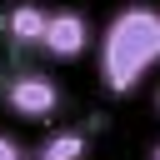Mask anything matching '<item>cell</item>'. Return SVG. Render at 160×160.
<instances>
[{"label":"cell","instance_id":"ba28073f","mask_svg":"<svg viewBox=\"0 0 160 160\" xmlns=\"http://www.w3.org/2000/svg\"><path fill=\"white\" fill-rule=\"evenodd\" d=\"M155 110H160V85H155Z\"/></svg>","mask_w":160,"mask_h":160},{"label":"cell","instance_id":"7a4b0ae2","mask_svg":"<svg viewBox=\"0 0 160 160\" xmlns=\"http://www.w3.org/2000/svg\"><path fill=\"white\" fill-rule=\"evenodd\" d=\"M0 105L15 115V120H30V125H45L60 115L65 105V90L55 75L35 70V65H5L0 70Z\"/></svg>","mask_w":160,"mask_h":160},{"label":"cell","instance_id":"277c9868","mask_svg":"<svg viewBox=\"0 0 160 160\" xmlns=\"http://www.w3.org/2000/svg\"><path fill=\"white\" fill-rule=\"evenodd\" d=\"M0 15H5L0 35H5L10 55H35V50H40V35H45V15H50V10H45L40 0H15V5H5Z\"/></svg>","mask_w":160,"mask_h":160},{"label":"cell","instance_id":"8992f818","mask_svg":"<svg viewBox=\"0 0 160 160\" xmlns=\"http://www.w3.org/2000/svg\"><path fill=\"white\" fill-rule=\"evenodd\" d=\"M0 160H30V150H25L10 130H0Z\"/></svg>","mask_w":160,"mask_h":160},{"label":"cell","instance_id":"6da1fadb","mask_svg":"<svg viewBox=\"0 0 160 160\" xmlns=\"http://www.w3.org/2000/svg\"><path fill=\"white\" fill-rule=\"evenodd\" d=\"M160 70V5L130 0L95 30V75L105 95H135Z\"/></svg>","mask_w":160,"mask_h":160},{"label":"cell","instance_id":"3957f363","mask_svg":"<svg viewBox=\"0 0 160 160\" xmlns=\"http://www.w3.org/2000/svg\"><path fill=\"white\" fill-rule=\"evenodd\" d=\"M85 50H95V25L85 10L75 5H55L45 15V35H40V55L50 60H80Z\"/></svg>","mask_w":160,"mask_h":160},{"label":"cell","instance_id":"5b68a950","mask_svg":"<svg viewBox=\"0 0 160 160\" xmlns=\"http://www.w3.org/2000/svg\"><path fill=\"white\" fill-rule=\"evenodd\" d=\"M85 155H90V130L80 125H60L30 150V160H85Z\"/></svg>","mask_w":160,"mask_h":160},{"label":"cell","instance_id":"52a82bcc","mask_svg":"<svg viewBox=\"0 0 160 160\" xmlns=\"http://www.w3.org/2000/svg\"><path fill=\"white\" fill-rule=\"evenodd\" d=\"M150 160H160V140H155V145H150Z\"/></svg>","mask_w":160,"mask_h":160}]
</instances>
